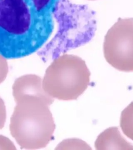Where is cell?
<instances>
[{"instance_id": "obj_4", "label": "cell", "mask_w": 133, "mask_h": 150, "mask_svg": "<svg viewBox=\"0 0 133 150\" xmlns=\"http://www.w3.org/2000/svg\"><path fill=\"white\" fill-rule=\"evenodd\" d=\"M96 150H133V145L122 136L118 127H110L101 132L95 143Z\"/></svg>"}, {"instance_id": "obj_1", "label": "cell", "mask_w": 133, "mask_h": 150, "mask_svg": "<svg viewBox=\"0 0 133 150\" xmlns=\"http://www.w3.org/2000/svg\"><path fill=\"white\" fill-rule=\"evenodd\" d=\"M61 0H0V55L22 58L42 47L53 32Z\"/></svg>"}, {"instance_id": "obj_7", "label": "cell", "mask_w": 133, "mask_h": 150, "mask_svg": "<svg viewBox=\"0 0 133 150\" xmlns=\"http://www.w3.org/2000/svg\"></svg>"}, {"instance_id": "obj_5", "label": "cell", "mask_w": 133, "mask_h": 150, "mask_svg": "<svg viewBox=\"0 0 133 150\" xmlns=\"http://www.w3.org/2000/svg\"><path fill=\"white\" fill-rule=\"evenodd\" d=\"M120 127L124 134L133 141V102L122 112Z\"/></svg>"}, {"instance_id": "obj_2", "label": "cell", "mask_w": 133, "mask_h": 150, "mask_svg": "<svg viewBox=\"0 0 133 150\" xmlns=\"http://www.w3.org/2000/svg\"><path fill=\"white\" fill-rule=\"evenodd\" d=\"M91 73L79 56L63 54L47 69L44 87L50 96L63 101L77 99L87 90Z\"/></svg>"}, {"instance_id": "obj_6", "label": "cell", "mask_w": 133, "mask_h": 150, "mask_svg": "<svg viewBox=\"0 0 133 150\" xmlns=\"http://www.w3.org/2000/svg\"><path fill=\"white\" fill-rule=\"evenodd\" d=\"M60 145L67 147L65 148L66 149H72V146H75L77 149H79L77 146L80 147L81 149H91L84 141L78 139H69L64 141L60 144Z\"/></svg>"}, {"instance_id": "obj_3", "label": "cell", "mask_w": 133, "mask_h": 150, "mask_svg": "<svg viewBox=\"0 0 133 150\" xmlns=\"http://www.w3.org/2000/svg\"><path fill=\"white\" fill-rule=\"evenodd\" d=\"M106 60L117 70L133 71V18L118 19L103 42Z\"/></svg>"}]
</instances>
